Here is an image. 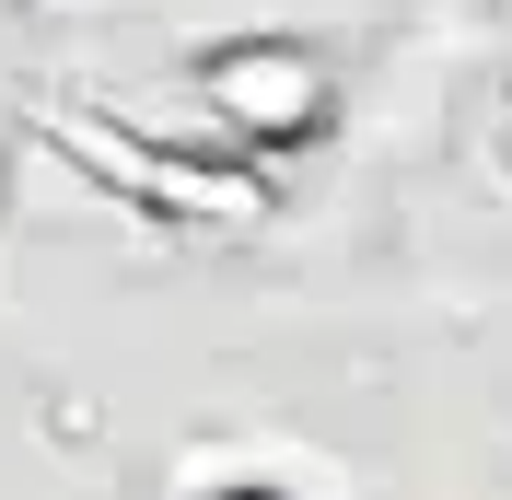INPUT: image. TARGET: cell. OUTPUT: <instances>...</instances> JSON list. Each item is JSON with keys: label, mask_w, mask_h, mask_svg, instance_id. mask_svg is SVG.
Masks as SVG:
<instances>
[{"label": "cell", "mask_w": 512, "mask_h": 500, "mask_svg": "<svg viewBox=\"0 0 512 500\" xmlns=\"http://www.w3.org/2000/svg\"><path fill=\"white\" fill-rule=\"evenodd\" d=\"M59 152L82 163L105 198H140V210H175V221H245V210H268L256 175H233V163H210V152H175V140H128L105 105H70Z\"/></svg>", "instance_id": "obj_2"}, {"label": "cell", "mask_w": 512, "mask_h": 500, "mask_svg": "<svg viewBox=\"0 0 512 500\" xmlns=\"http://www.w3.org/2000/svg\"><path fill=\"white\" fill-rule=\"evenodd\" d=\"M198 105L245 152H303L338 128V70H326L315 35H233L198 59Z\"/></svg>", "instance_id": "obj_1"}, {"label": "cell", "mask_w": 512, "mask_h": 500, "mask_svg": "<svg viewBox=\"0 0 512 500\" xmlns=\"http://www.w3.org/2000/svg\"><path fill=\"white\" fill-rule=\"evenodd\" d=\"M198 500H291L280 477H222V489H198Z\"/></svg>", "instance_id": "obj_3"}]
</instances>
